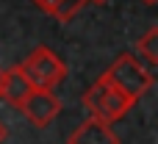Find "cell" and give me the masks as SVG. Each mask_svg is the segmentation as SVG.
Segmentation results:
<instances>
[{
  "label": "cell",
  "instance_id": "2",
  "mask_svg": "<svg viewBox=\"0 0 158 144\" xmlns=\"http://www.w3.org/2000/svg\"><path fill=\"white\" fill-rule=\"evenodd\" d=\"M103 78H106L114 89H119L131 103H136L139 97H144L147 89L153 86V72H147L131 53H122V56L103 72Z\"/></svg>",
  "mask_w": 158,
  "mask_h": 144
},
{
  "label": "cell",
  "instance_id": "8",
  "mask_svg": "<svg viewBox=\"0 0 158 144\" xmlns=\"http://www.w3.org/2000/svg\"><path fill=\"white\" fill-rule=\"evenodd\" d=\"M86 3H92V0H58V8H56V19H61V22H69Z\"/></svg>",
  "mask_w": 158,
  "mask_h": 144
},
{
  "label": "cell",
  "instance_id": "13",
  "mask_svg": "<svg viewBox=\"0 0 158 144\" xmlns=\"http://www.w3.org/2000/svg\"><path fill=\"white\" fill-rule=\"evenodd\" d=\"M0 75H3V69H0Z\"/></svg>",
  "mask_w": 158,
  "mask_h": 144
},
{
  "label": "cell",
  "instance_id": "7",
  "mask_svg": "<svg viewBox=\"0 0 158 144\" xmlns=\"http://www.w3.org/2000/svg\"><path fill=\"white\" fill-rule=\"evenodd\" d=\"M147 72H156L158 67V28H150L139 42H136V56H133Z\"/></svg>",
  "mask_w": 158,
  "mask_h": 144
},
{
  "label": "cell",
  "instance_id": "1",
  "mask_svg": "<svg viewBox=\"0 0 158 144\" xmlns=\"http://www.w3.org/2000/svg\"><path fill=\"white\" fill-rule=\"evenodd\" d=\"M83 105H86V111L92 114V119H100V122H106V125H114L117 119H122V117L131 111L133 103L100 75V78L83 92Z\"/></svg>",
  "mask_w": 158,
  "mask_h": 144
},
{
  "label": "cell",
  "instance_id": "4",
  "mask_svg": "<svg viewBox=\"0 0 158 144\" xmlns=\"http://www.w3.org/2000/svg\"><path fill=\"white\" fill-rule=\"evenodd\" d=\"M19 111L25 114V119H28L31 125L47 128V125L56 122V117L61 114V100H58L53 92H47V89H33V92L22 100Z\"/></svg>",
  "mask_w": 158,
  "mask_h": 144
},
{
  "label": "cell",
  "instance_id": "10",
  "mask_svg": "<svg viewBox=\"0 0 158 144\" xmlns=\"http://www.w3.org/2000/svg\"><path fill=\"white\" fill-rule=\"evenodd\" d=\"M6 136H8V130H6V125L0 122V142H6Z\"/></svg>",
  "mask_w": 158,
  "mask_h": 144
},
{
  "label": "cell",
  "instance_id": "3",
  "mask_svg": "<svg viewBox=\"0 0 158 144\" xmlns=\"http://www.w3.org/2000/svg\"><path fill=\"white\" fill-rule=\"evenodd\" d=\"M19 69H22V75L28 78L31 89H47V92H53V89L64 80V75H67L64 61H61L50 47H36V50L19 64Z\"/></svg>",
  "mask_w": 158,
  "mask_h": 144
},
{
  "label": "cell",
  "instance_id": "12",
  "mask_svg": "<svg viewBox=\"0 0 158 144\" xmlns=\"http://www.w3.org/2000/svg\"><path fill=\"white\" fill-rule=\"evenodd\" d=\"M92 3H106V0H92Z\"/></svg>",
  "mask_w": 158,
  "mask_h": 144
},
{
  "label": "cell",
  "instance_id": "5",
  "mask_svg": "<svg viewBox=\"0 0 158 144\" xmlns=\"http://www.w3.org/2000/svg\"><path fill=\"white\" fill-rule=\"evenodd\" d=\"M67 144H119V136L114 133L111 125H106V122L89 117L86 122H81V125L72 130V136H69Z\"/></svg>",
  "mask_w": 158,
  "mask_h": 144
},
{
  "label": "cell",
  "instance_id": "6",
  "mask_svg": "<svg viewBox=\"0 0 158 144\" xmlns=\"http://www.w3.org/2000/svg\"><path fill=\"white\" fill-rule=\"evenodd\" d=\"M33 89H31V83H28V78L22 75V69H19V64L17 67H8V69H3V75H0V97L8 103V105H22V100L31 94Z\"/></svg>",
  "mask_w": 158,
  "mask_h": 144
},
{
  "label": "cell",
  "instance_id": "11",
  "mask_svg": "<svg viewBox=\"0 0 158 144\" xmlns=\"http://www.w3.org/2000/svg\"><path fill=\"white\" fill-rule=\"evenodd\" d=\"M144 3H150V6H153V3H156V0H144Z\"/></svg>",
  "mask_w": 158,
  "mask_h": 144
},
{
  "label": "cell",
  "instance_id": "9",
  "mask_svg": "<svg viewBox=\"0 0 158 144\" xmlns=\"http://www.w3.org/2000/svg\"><path fill=\"white\" fill-rule=\"evenodd\" d=\"M44 14H56V8H58V0H33Z\"/></svg>",
  "mask_w": 158,
  "mask_h": 144
}]
</instances>
